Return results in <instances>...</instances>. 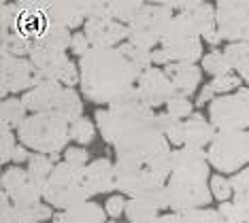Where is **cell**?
Segmentation results:
<instances>
[{
	"mask_svg": "<svg viewBox=\"0 0 249 223\" xmlns=\"http://www.w3.org/2000/svg\"><path fill=\"white\" fill-rule=\"evenodd\" d=\"M215 13L217 32L224 43L249 41V0H219Z\"/></svg>",
	"mask_w": 249,
	"mask_h": 223,
	"instance_id": "cell-12",
	"label": "cell"
},
{
	"mask_svg": "<svg viewBox=\"0 0 249 223\" xmlns=\"http://www.w3.org/2000/svg\"><path fill=\"white\" fill-rule=\"evenodd\" d=\"M168 9H177L179 13H183L188 19L194 24L198 34L202 36V41L217 47L222 45V36L217 32V13H215V4L207 2V0H183V2H175V0H166Z\"/></svg>",
	"mask_w": 249,
	"mask_h": 223,
	"instance_id": "cell-13",
	"label": "cell"
},
{
	"mask_svg": "<svg viewBox=\"0 0 249 223\" xmlns=\"http://www.w3.org/2000/svg\"><path fill=\"white\" fill-rule=\"evenodd\" d=\"M0 223H24L18 208H15V204L4 193H2V200H0Z\"/></svg>",
	"mask_w": 249,
	"mask_h": 223,
	"instance_id": "cell-46",
	"label": "cell"
},
{
	"mask_svg": "<svg viewBox=\"0 0 249 223\" xmlns=\"http://www.w3.org/2000/svg\"><path fill=\"white\" fill-rule=\"evenodd\" d=\"M71 43H72V32L69 30V28L52 24L35 47H43V49H52V51H62V53H66V49H71Z\"/></svg>",
	"mask_w": 249,
	"mask_h": 223,
	"instance_id": "cell-29",
	"label": "cell"
},
{
	"mask_svg": "<svg viewBox=\"0 0 249 223\" xmlns=\"http://www.w3.org/2000/svg\"><path fill=\"white\" fill-rule=\"evenodd\" d=\"M230 183H232V191H234V200L232 202L239 208L241 223H243L245 219H249V166L232 176Z\"/></svg>",
	"mask_w": 249,
	"mask_h": 223,
	"instance_id": "cell-30",
	"label": "cell"
},
{
	"mask_svg": "<svg viewBox=\"0 0 249 223\" xmlns=\"http://www.w3.org/2000/svg\"><path fill=\"white\" fill-rule=\"evenodd\" d=\"M154 223H222V217L213 208H202L190 210V213H168L156 219Z\"/></svg>",
	"mask_w": 249,
	"mask_h": 223,
	"instance_id": "cell-32",
	"label": "cell"
},
{
	"mask_svg": "<svg viewBox=\"0 0 249 223\" xmlns=\"http://www.w3.org/2000/svg\"><path fill=\"white\" fill-rule=\"evenodd\" d=\"M247 49H249V41H247Z\"/></svg>",
	"mask_w": 249,
	"mask_h": 223,
	"instance_id": "cell-51",
	"label": "cell"
},
{
	"mask_svg": "<svg viewBox=\"0 0 249 223\" xmlns=\"http://www.w3.org/2000/svg\"><path fill=\"white\" fill-rule=\"evenodd\" d=\"M166 113L181 119V121H185V119H190L192 115H194V102H192L188 96L175 94L173 98L166 102Z\"/></svg>",
	"mask_w": 249,
	"mask_h": 223,
	"instance_id": "cell-41",
	"label": "cell"
},
{
	"mask_svg": "<svg viewBox=\"0 0 249 223\" xmlns=\"http://www.w3.org/2000/svg\"><path fill=\"white\" fill-rule=\"evenodd\" d=\"M30 117L28 115V108L24 104L21 98H4L2 100V106H0V119H2V128H9V130H19L24 121Z\"/></svg>",
	"mask_w": 249,
	"mask_h": 223,
	"instance_id": "cell-27",
	"label": "cell"
},
{
	"mask_svg": "<svg viewBox=\"0 0 249 223\" xmlns=\"http://www.w3.org/2000/svg\"><path fill=\"white\" fill-rule=\"evenodd\" d=\"M89 49H92V43L88 41L86 32H83V30L72 32V43H71V51H72V53L81 60L86 53H89Z\"/></svg>",
	"mask_w": 249,
	"mask_h": 223,
	"instance_id": "cell-47",
	"label": "cell"
},
{
	"mask_svg": "<svg viewBox=\"0 0 249 223\" xmlns=\"http://www.w3.org/2000/svg\"><path fill=\"white\" fill-rule=\"evenodd\" d=\"M24 223H45L47 219H53V210L47 202H36L28 204V206H15Z\"/></svg>",
	"mask_w": 249,
	"mask_h": 223,
	"instance_id": "cell-39",
	"label": "cell"
},
{
	"mask_svg": "<svg viewBox=\"0 0 249 223\" xmlns=\"http://www.w3.org/2000/svg\"><path fill=\"white\" fill-rule=\"evenodd\" d=\"M243 87V79L236 72L224 74V77H215L207 83V89L217 98V96H226V94H234Z\"/></svg>",
	"mask_w": 249,
	"mask_h": 223,
	"instance_id": "cell-38",
	"label": "cell"
},
{
	"mask_svg": "<svg viewBox=\"0 0 249 223\" xmlns=\"http://www.w3.org/2000/svg\"><path fill=\"white\" fill-rule=\"evenodd\" d=\"M126 204H128V200L124 198L122 193H113V196L107 200V204H105L107 217H111L113 221H117L122 215H126Z\"/></svg>",
	"mask_w": 249,
	"mask_h": 223,
	"instance_id": "cell-45",
	"label": "cell"
},
{
	"mask_svg": "<svg viewBox=\"0 0 249 223\" xmlns=\"http://www.w3.org/2000/svg\"><path fill=\"white\" fill-rule=\"evenodd\" d=\"M30 62L41 81H55L64 87H75L77 83H81L79 66L62 51L35 47L30 53Z\"/></svg>",
	"mask_w": 249,
	"mask_h": 223,
	"instance_id": "cell-10",
	"label": "cell"
},
{
	"mask_svg": "<svg viewBox=\"0 0 249 223\" xmlns=\"http://www.w3.org/2000/svg\"><path fill=\"white\" fill-rule=\"evenodd\" d=\"M81 94L94 104H111L115 98L137 87L141 72L126 55L115 49H89L79 60Z\"/></svg>",
	"mask_w": 249,
	"mask_h": 223,
	"instance_id": "cell-1",
	"label": "cell"
},
{
	"mask_svg": "<svg viewBox=\"0 0 249 223\" xmlns=\"http://www.w3.org/2000/svg\"><path fill=\"white\" fill-rule=\"evenodd\" d=\"M209 187H211V193L215 200H219V202H230L228 198L234 196V191H232V183L230 179H226L222 174H215L211 176V181H209Z\"/></svg>",
	"mask_w": 249,
	"mask_h": 223,
	"instance_id": "cell-42",
	"label": "cell"
},
{
	"mask_svg": "<svg viewBox=\"0 0 249 223\" xmlns=\"http://www.w3.org/2000/svg\"><path fill=\"white\" fill-rule=\"evenodd\" d=\"M83 183L89 193V198L98 196V193H111L117 191V174H115V164L109 157H98L88 164L83 170Z\"/></svg>",
	"mask_w": 249,
	"mask_h": 223,
	"instance_id": "cell-21",
	"label": "cell"
},
{
	"mask_svg": "<svg viewBox=\"0 0 249 223\" xmlns=\"http://www.w3.org/2000/svg\"><path fill=\"white\" fill-rule=\"evenodd\" d=\"M217 213L222 217V223H241V215H239V208L234 206V202L219 204Z\"/></svg>",
	"mask_w": 249,
	"mask_h": 223,
	"instance_id": "cell-48",
	"label": "cell"
},
{
	"mask_svg": "<svg viewBox=\"0 0 249 223\" xmlns=\"http://www.w3.org/2000/svg\"><path fill=\"white\" fill-rule=\"evenodd\" d=\"M62 89H64L62 83L41 81L30 91H26V94L21 96V100H24L28 113H32V115H38V113H53L55 106H58L60 96H62Z\"/></svg>",
	"mask_w": 249,
	"mask_h": 223,
	"instance_id": "cell-22",
	"label": "cell"
},
{
	"mask_svg": "<svg viewBox=\"0 0 249 223\" xmlns=\"http://www.w3.org/2000/svg\"><path fill=\"white\" fill-rule=\"evenodd\" d=\"M83 32L94 49H115L128 41V26L120 24L113 17L88 19L83 26Z\"/></svg>",
	"mask_w": 249,
	"mask_h": 223,
	"instance_id": "cell-17",
	"label": "cell"
},
{
	"mask_svg": "<svg viewBox=\"0 0 249 223\" xmlns=\"http://www.w3.org/2000/svg\"><path fill=\"white\" fill-rule=\"evenodd\" d=\"M83 170L72 168L64 159L60 164H55L52 176L43 187V200L52 208H60V210L88 202L89 193L86 189V183H83Z\"/></svg>",
	"mask_w": 249,
	"mask_h": 223,
	"instance_id": "cell-5",
	"label": "cell"
},
{
	"mask_svg": "<svg viewBox=\"0 0 249 223\" xmlns=\"http://www.w3.org/2000/svg\"><path fill=\"white\" fill-rule=\"evenodd\" d=\"M209 164L219 172H241L249 164V130L243 132H217L207 149Z\"/></svg>",
	"mask_w": 249,
	"mask_h": 223,
	"instance_id": "cell-8",
	"label": "cell"
},
{
	"mask_svg": "<svg viewBox=\"0 0 249 223\" xmlns=\"http://www.w3.org/2000/svg\"><path fill=\"white\" fill-rule=\"evenodd\" d=\"M18 4H19V15L18 21H15V28L7 32H18L19 36H24L36 45L43 34L47 32V28L52 26V21H49L47 13L41 9L38 0H21Z\"/></svg>",
	"mask_w": 249,
	"mask_h": 223,
	"instance_id": "cell-18",
	"label": "cell"
},
{
	"mask_svg": "<svg viewBox=\"0 0 249 223\" xmlns=\"http://www.w3.org/2000/svg\"><path fill=\"white\" fill-rule=\"evenodd\" d=\"M0 81H2V100L11 98V94H21L30 91L36 83H41L38 74L32 66L30 58H15V55L2 53V68H0Z\"/></svg>",
	"mask_w": 249,
	"mask_h": 223,
	"instance_id": "cell-14",
	"label": "cell"
},
{
	"mask_svg": "<svg viewBox=\"0 0 249 223\" xmlns=\"http://www.w3.org/2000/svg\"><path fill=\"white\" fill-rule=\"evenodd\" d=\"M209 155L202 149H190L181 147L173 149V174L171 176H183V179L205 181L209 183Z\"/></svg>",
	"mask_w": 249,
	"mask_h": 223,
	"instance_id": "cell-19",
	"label": "cell"
},
{
	"mask_svg": "<svg viewBox=\"0 0 249 223\" xmlns=\"http://www.w3.org/2000/svg\"><path fill=\"white\" fill-rule=\"evenodd\" d=\"M113 149H115V162L139 166H156L162 159L171 157L173 153L171 142L158 130L156 121L122 134L115 140Z\"/></svg>",
	"mask_w": 249,
	"mask_h": 223,
	"instance_id": "cell-4",
	"label": "cell"
},
{
	"mask_svg": "<svg viewBox=\"0 0 249 223\" xmlns=\"http://www.w3.org/2000/svg\"><path fill=\"white\" fill-rule=\"evenodd\" d=\"M2 193L15 206H28V204L43 202V187L30 181L26 168L9 166L2 172Z\"/></svg>",
	"mask_w": 249,
	"mask_h": 223,
	"instance_id": "cell-15",
	"label": "cell"
},
{
	"mask_svg": "<svg viewBox=\"0 0 249 223\" xmlns=\"http://www.w3.org/2000/svg\"><path fill=\"white\" fill-rule=\"evenodd\" d=\"M53 223H107V210L94 200L81 202L53 215Z\"/></svg>",
	"mask_w": 249,
	"mask_h": 223,
	"instance_id": "cell-25",
	"label": "cell"
},
{
	"mask_svg": "<svg viewBox=\"0 0 249 223\" xmlns=\"http://www.w3.org/2000/svg\"><path fill=\"white\" fill-rule=\"evenodd\" d=\"M224 53L228 58L232 70H234L249 87V49L247 43H228L224 47Z\"/></svg>",
	"mask_w": 249,
	"mask_h": 223,
	"instance_id": "cell-31",
	"label": "cell"
},
{
	"mask_svg": "<svg viewBox=\"0 0 249 223\" xmlns=\"http://www.w3.org/2000/svg\"><path fill=\"white\" fill-rule=\"evenodd\" d=\"M137 91L141 96V100L145 102L149 108H160L164 106L168 100L173 98L177 91H175L168 74L164 72V68H149L139 77L137 83Z\"/></svg>",
	"mask_w": 249,
	"mask_h": 223,
	"instance_id": "cell-16",
	"label": "cell"
},
{
	"mask_svg": "<svg viewBox=\"0 0 249 223\" xmlns=\"http://www.w3.org/2000/svg\"><path fill=\"white\" fill-rule=\"evenodd\" d=\"M166 198L171 213H190V210L207 208L213 200V193L205 181L171 176L166 183Z\"/></svg>",
	"mask_w": 249,
	"mask_h": 223,
	"instance_id": "cell-11",
	"label": "cell"
},
{
	"mask_svg": "<svg viewBox=\"0 0 249 223\" xmlns=\"http://www.w3.org/2000/svg\"><path fill=\"white\" fill-rule=\"evenodd\" d=\"M41 9L47 13L49 21L64 28H81L88 21V0L75 2V0H38Z\"/></svg>",
	"mask_w": 249,
	"mask_h": 223,
	"instance_id": "cell-20",
	"label": "cell"
},
{
	"mask_svg": "<svg viewBox=\"0 0 249 223\" xmlns=\"http://www.w3.org/2000/svg\"><path fill=\"white\" fill-rule=\"evenodd\" d=\"M96 130L98 128H96V123L92 119L81 117V119H77L75 123H71V140L77 142V147H86L94 140Z\"/></svg>",
	"mask_w": 249,
	"mask_h": 223,
	"instance_id": "cell-40",
	"label": "cell"
},
{
	"mask_svg": "<svg viewBox=\"0 0 249 223\" xmlns=\"http://www.w3.org/2000/svg\"><path fill=\"white\" fill-rule=\"evenodd\" d=\"M120 51L132 62L134 66H137V70L141 74H143L145 70H149V68H154V55H151V51L141 49V47H137V45H130L128 41L124 45H120Z\"/></svg>",
	"mask_w": 249,
	"mask_h": 223,
	"instance_id": "cell-37",
	"label": "cell"
},
{
	"mask_svg": "<svg viewBox=\"0 0 249 223\" xmlns=\"http://www.w3.org/2000/svg\"><path fill=\"white\" fill-rule=\"evenodd\" d=\"M0 162L2 164H11V159H13V153L15 149H18V134L13 132V130L9 128H2V134H0Z\"/></svg>",
	"mask_w": 249,
	"mask_h": 223,
	"instance_id": "cell-43",
	"label": "cell"
},
{
	"mask_svg": "<svg viewBox=\"0 0 249 223\" xmlns=\"http://www.w3.org/2000/svg\"><path fill=\"white\" fill-rule=\"evenodd\" d=\"M175 13L164 2H145L143 11L128 24V43L141 49L154 51L160 45L164 30L168 28Z\"/></svg>",
	"mask_w": 249,
	"mask_h": 223,
	"instance_id": "cell-7",
	"label": "cell"
},
{
	"mask_svg": "<svg viewBox=\"0 0 249 223\" xmlns=\"http://www.w3.org/2000/svg\"><path fill=\"white\" fill-rule=\"evenodd\" d=\"M160 49L171 58V62L179 64H196L202 62V36L198 34L194 24L183 13H175L168 28L164 30L160 41Z\"/></svg>",
	"mask_w": 249,
	"mask_h": 223,
	"instance_id": "cell-6",
	"label": "cell"
},
{
	"mask_svg": "<svg viewBox=\"0 0 249 223\" xmlns=\"http://www.w3.org/2000/svg\"><path fill=\"white\" fill-rule=\"evenodd\" d=\"M30 155H32V153L30 151H28V149L24 147V145H19L18 149H15V153H13V159H11V164H28V159H30Z\"/></svg>",
	"mask_w": 249,
	"mask_h": 223,
	"instance_id": "cell-49",
	"label": "cell"
},
{
	"mask_svg": "<svg viewBox=\"0 0 249 223\" xmlns=\"http://www.w3.org/2000/svg\"><path fill=\"white\" fill-rule=\"evenodd\" d=\"M64 162L69 166H72V168H79V170L88 168V164H89L88 149L86 147H69L64 151Z\"/></svg>",
	"mask_w": 249,
	"mask_h": 223,
	"instance_id": "cell-44",
	"label": "cell"
},
{
	"mask_svg": "<svg viewBox=\"0 0 249 223\" xmlns=\"http://www.w3.org/2000/svg\"><path fill=\"white\" fill-rule=\"evenodd\" d=\"M200 68H202V72L211 74L213 79L234 72L228 58H226V53L219 51V49H213V51H209V53H205V58H202V62H200Z\"/></svg>",
	"mask_w": 249,
	"mask_h": 223,
	"instance_id": "cell-36",
	"label": "cell"
},
{
	"mask_svg": "<svg viewBox=\"0 0 249 223\" xmlns=\"http://www.w3.org/2000/svg\"><path fill=\"white\" fill-rule=\"evenodd\" d=\"M55 113L62 115L69 123H75L77 119L83 117V102H81V94L75 87H64L62 96L55 106Z\"/></svg>",
	"mask_w": 249,
	"mask_h": 223,
	"instance_id": "cell-28",
	"label": "cell"
},
{
	"mask_svg": "<svg viewBox=\"0 0 249 223\" xmlns=\"http://www.w3.org/2000/svg\"><path fill=\"white\" fill-rule=\"evenodd\" d=\"M62 159L60 157H49V155H43V153H32L30 159H28V176H30L32 183H36L38 187H45L47 179L52 176L55 164H60Z\"/></svg>",
	"mask_w": 249,
	"mask_h": 223,
	"instance_id": "cell-26",
	"label": "cell"
},
{
	"mask_svg": "<svg viewBox=\"0 0 249 223\" xmlns=\"http://www.w3.org/2000/svg\"><path fill=\"white\" fill-rule=\"evenodd\" d=\"M156 125L173 147H183V121L181 119L168 115V113H156Z\"/></svg>",
	"mask_w": 249,
	"mask_h": 223,
	"instance_id": "cell-33",
	"label": "cell"
},
{
	"mask_svg": "<svg viewBox=\"0 0 249 223\" xmlns=\"http://www.w3.org/2000/svg\"><path fill=\"white\" fill-rule=\"evenodd\" d=\"M209 121L217 132L249 130V87H241L234 94L217 96L209 104Z\"/></svg>",
	"mask_w": 249,
	"mask_h": 223,
	"instance_id": "cell-9",
	"label": "cell"
},
{
	"mask_svg": "<svg viewBox=\"0 0 249 223\" xmlns=\"http://www.w3.org/2000/svg\"><path fill=\"white\" fill-rule=\"evenodd\" d=\"M215 136H217V130L200 113H194L190 119L183 121V147L205 151V147H211Z\"/></svg>",
	"mask_w": 249,
	"mask_h": 223,
	"instance_id": "cell-23",
	"label": "cell"
},
{
	"mask_svg": "<svg viewBox=\"0 0 249 223\" xmlns=\"http://www.w3.org/2000/svg\"><path fill=\"white\" fill-rule=\"evenodd\" d=\"M18 138L30 151L49 157H60V153L69 149L71 123L55 111L38 113L26 119L24 125L18 130Z\"/></svg>",
	"mask_w": 249,
	"mask_h": 223,
	"instance_id": "cell-3",
	"label": "cell"
},
{
	"mask_svg": "<svg viewBox=\"0 0 249 223\" xmlns=\"http://www.w3.org/2000/svg\"><path fill=\"white\" fill-rule=\"evenodd\" d=\"M0 45H2V53L15 55V58H30L35 43L28 41V38L19 36L18 32H0Z\"/></svg>",
	"mask_w": 249,
	"mask_h": 223,
	"instance_id": "cell-34",
	"label": "cell"
},
{
	"mask_svg": "<svg viewBox=\"0 0 249 223\" xmlns=\"http://www.w3.org/2000/svg\"><path fill=\"white\" fill-rule=\"evenodd\" d=\"M107 4H109L111 17L124 26L132 24L134 17H137L145 7V2H141V0H111V2H107Z\"/></svg>",
	"mask_w": 249,
	"mask_h": 223,
	"instance_id": "cell-35",
	"label": "cell"
},
{
	"mask_svg": "<svg viewBox=\"0 0 249 223\" xmlns=\"http://www.w3.org/2000/svg\"><path fill=\"white\" fill-rule=\"evenodd\" d=\"M156 113L154 108H149L141 100L137 87L128 89L126 94H122L120 98H115L107 108H100L94 115V123L98 128L100 136L107 145H115V140L122 134L130 132L141 125L154 123Z\"/></svg>",
	"mask_w": 249,
	"mask_h": 223,
	"instance_id": "cell-2",
	"label": "cell"
},
{
	"mask_svg": "<svg viewBox=\"0 0 249 223\" xmlns=\"http://www.w3.org/2000/svg\"><path fill=\"white\" fill-rule=\"evenodd\" d=\"M107 223H124V221H107Z\"/></svg>",
	"mask_w": 249,
	"mask_h": 223,
	"instance_id": "cell-50",
	"label": "cell"
},
{
	"mask_svg": "<svg viewBox=\"0 0 249 223\" xmlns=\"http://www.w3.org/2000/svg\"><path fill=\"white\" fill-rule=\"evenodd\" d=\"M164 72L168 74L175 91L181 96H194L196 89L200 87L202 68L196 64H179V62H175V64H168L164 68Z\"/></svg>",
	"mask_w": 249,
	"mask_h": 223,
	"instance_id": "cell-24",
	"label": "cell"
}]
</instances>
